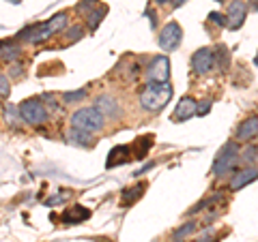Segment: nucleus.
<instances>
[{
    "label": "nucleus",
    "mask_w": 258,
    "mask_h": 242,
    "mask_svg": "<svg viewBox=\"0 0 258 242\" xmlns=\"http://www.w3.org/2000/svg\"><path fill=\"white\" fill-rule=\"evenodd\" d=\"M258 135V116H252V118H247L243 120L239 127H237V142H247V140H252V137Z\"/></svg>",
    "instance_id": "13"
},
{
    "label": "nucleus",
    "mask_w": 258,
    "mask_h": 242,
    "mask_svg": "<svg viewBox=\"0 0 258 242\" xmlns=\"http://www.w3.org/2000/svg\"><path fill=\"white\" fill-rule=\"evenodd\" d=\"M181 39H183L181 26L176 22H170V24H166V26L161 28L157 41H159V47L164 52H172V50H176V47L181 45Z\"/></svg>",
    "instance_id": "5"
},
{
    "label": "nucleus",
    "mask_w": 258,
    "mask_h": 242,
    "mask_svg": "<svg viewBox=\"0 0 258 242\" xmlns=\"http://www.w3.org/2000/svg\"><path fill=\"white\" fill-rule=\"evenodd\" d=\"M47 28L52 30V35H56V32L64 30V26H67V13H56L52 20H47Z\"/></svg>",
    "instance_id": "20"
},
{
    "label": "nucleus",
    "mask_w": 258,
    "mask_h": 242,
    "mask_svg": "<svg viewBox=\"0 0 258 242\" xmlns=\"http://www.w3.org/2000/svg\"><path fill=\"white\" fill-rule=\"evenodd\" d=\"M95 107L101 111L106 118H118L120 116V107H118V103L112 99L110 94H101L99 99L95 101Z\"/></svg>",
    "instance_id": "12"
},
{
    "label": "nucleus",
    "mask_w": 258,
    "mask_h": 242,
    "mask_svg": "<svg viewBox=\"0 0 258 242\" xmlns=\"http://www.w3.org/2000/svg\"><path fill=\"white\" fill-rule=\"evenodd\" d=\"M168 3H170L172 7H181V5H185V3H187V0H168Z\"/></svg>",
    "instance_id": "33"
},
{
    "label": "nucleus",
    "mask_w": 258,
    "mask_h": 242,
    "mask_svg": "<svg viewBox=\"0 0 258 242\" xmlns=\"http://www.w3.org/2000/svg\"><path fill=\"white\" fill-rule=\"evenodd\" d=\"M103 125H106V116L97 107H82L71 116V127L80 129V131H86V133L101 131Z\"/></svg>",
    "instance_id": "2"
},
{
    "label": "nucleus",
    "mask_w": 258,
    "mask_h": 242,
    "mask_svg": "<svg viewBox=\"0 0 258 242\" xmlns=\"http://www.w3.org/2000/svg\"><path fill=\"white\" fill-rule=\"evenodd\" d=\"M18 114H20V107L15 109L13 105H7V123L11 127H18Z\"/></svg>",
    "instance_id": "26"
},
{
    "label": "nucleus",
    "mask_w": 258,
    "mask_h": 242,
    "mask_svg": "<svg viewBox=\"0 0 258 242\" xmlns=\"http://www.w3.org/2000/svg\"><path fill=\"white\" fill-rule=\"evenodd\" d=\"M194 231H196V223H185L183 225V227H179V229H174V233H172V236H174V240H183L185 236H189V233H194Z\"/></svg>",
    "instance_id": "23"
},
{
    "label": "nucleus",
    "mask_w": 258,
    "mask_h": 242,
    "mask_svg": "<svg viewBox=\"0 0 258 242\" xmlns=\"http://www.w3.org/2000/svg\"><path fill=\"white\" fill-rule=\"evenodd\" d=\"M20 56V47L15 43H0V58H3L5 62H11Z\"/></svg>",
    "instance_id": "19"
},
{
    "label": "nucleus",
    "mask_w": 258,
    "mask_h": 242,
    "mask_svg": "<svg viewBox=\"0 0 258 242\" xmlns=\"http://www.w3.org/2000/svg\"><path fill=\"white\" fill-rule=\"evenodd\" d=\"M20 116L28 125H43L47 120V109L39 99H26L20 103Z\"/></svg>",
    "instance_id": "4"
},
{
    "label": "nucleus",
    "mask_w": 258,
    "mask_h": 242,
    "mask_svg": "<svg viewBox=\"0 0 258 242\" xmlns=\"http://www.w3.org/2000/svg\"><path fill=\"white\" fill-rule=\"evenodd\" d=\"M168 77H170V62H168V58L166 56H157V58H153L151 64L147 67V79L149 82L164 84V82H168Z\"/></svg>",
    "instance_id": "6"
},
{
    "label": "nucleus",
    "mask_w": 258,
    "mask_h": 242,
    "mask_svg": "<svg viewBox=\"0 0 258 242\" xmlns=\"http://www.w3.org/2000/svg\"><path fill=\"white\" fill-rule=\"evenodd\" d=\"M172 242H183V240H172Z\"/></svg>",
    "instance_id": "38"
},
{
    "label": "nucleus",
    "mask_w": 258,
    "mask_h": 242,
    "mask_svg": "<svg viewBox=\"0 0 258 242\" xmlns=\"http://www.w3.org/2000/svg\"><path fill=\"white\" fill-rule=\"evenodd\" d=\"M196 109H198V101L194 99V96H183V99L179 101V105H176V109H174L172 120L174 123H183V120L196 116Z\"/></svg>",
    "instance_id": "10"
},
{
    "label": "nucleus",
    "mask_w": 258,
    "mask_h": 242,
    "mask_svg": "<svg viewBox=\"0 0 258 242\" xmlns=\"http://www.w3.org/2000/svg\"><path fill=\"white\" fill-rule=\"evenodd\" d=\"M245 15H247L245 3H241V0H232L230 7H228V18H226V22H228V28L230 30L241 28V26H243V22H245Z\"/></svg>",
    "instance_id": "9"
},
{
    "label": "nucleus",
    "mask_w": 258,
    "mask_h": 242,
    "mask_svg": "<svg viewBox=\"0 0 258 242\" xmlns=\"http://www.w3.org/2000/svg\"><path fill=\"white\" fill-rule=\"evenodd\" d=\"M256 159H258V148H256V146H247V148L239 155L241 163H254Z\"/></svg>",
    "instance_id": "22"
},
{
    "label": "nucleus",
    "mask_w": 258,
    "mask_h": 242,
    "mask_svg": "<svg viewBox=\"0 0 258 242\" xmlns=\"http://www.w3.org/2000/svg\"><path fill=\"white\" fill-rule=\"evenodd\" d=\"M106 13H108V7H103V5H101L97 11H91V13H88V28L95 30V28L101 24V18H103Z\"/></svg>",
    "instance_id": "21"
},
{
    "label": "nucleus",
    "mask_w": 258,
    "mask_h": 242,
    "mask_svg": "<svg viewBox=\"0 0 258 242\" xmlns=\"http://www.w3.org/2000/svg\"><path fill=\"white\" fill-rule=\"evenodd\" d=\"M144 189H147V184H136V187H132V189H125L123 193H120V206L127 208L129 204H134L136 199H140Z\"/></svg>",
    "instance_id": "16"
},
{
    "label": "nucleus",
    "mask_w": 258,
    "mask_h": 242,
    "mask_svg": "<svg viewBox=\"0 0 258 242\" xmlns=\"http://www.w3.org/2000/svg\"><path fill=\"white\" fill-rule=\"evenodd\" d=\"M7 94H9V79L0 75V96H7Z\"/></svg>",
    "instance_id": "31"
},
{
    "label": "nucleus",
    "mask_w": 258,
    "mask_h": 242,
    "mask_svg": "<svg viewBox=\"0 0 258 242\" xmlns=\"http://www.w3.org/2000/svg\"><path fill=\"white\" fill-rule=\"evenodd\" d=\"M252 9H256V11H258V0H252Z\"/></svg>",
    "instance_id": "36"
},
{
    "label": "nucleus",
    "mask_w": 258,
    "mask_h": 242,
    "mask_svg": "<svg viewBox=\"0 0 258 242\" xmlns=\"http://www.w3.org/2000/svg\"><path fill=\"white\" fill-rule=\"evenodd\" d=\"M69 41H76V39H82V35H84V30L80 28V26H74V28H69Z\"/></svg>",
    "instance_id": "28"
},
{
    "label": "nucleus",
    "mask_w": 258,
    "mask_h": 242,
    "mask_svg": "<svg viewBox=\"0 0 258 242\" xmlns=\"http://www.w3.org/2000/svg\"><path fill=\"white\" fill-rule=\"evenodd\" d=\"M172 99V86L164 82H149L147 88L140 92V107L147 111H159L161 107H166V103Z\"/></svg>",
    "instance_id": "1"
},
{
    "label": "nucleus",
    "mask_w": 258,
    "mask_h": 242,
    "mask_svg": "<svg viewBox=\"0 0 258 242\" xmlns=\"http://www.w3.org/2000/svg\"><path fill=\"white\" fill-rule=\"evenodd\" d=\"M151 146H153V135H140L138 140L132 144V152L136 155V159H142Z\"/></svg>",
    "instance_id": "17"
},
{
    "label": "nucleus",
    "mask_w": 258,
    "mask_h": 242,
    "mask_svg": "<svg viewBox=\"0 0 258 242\" xmlns=\"http://www.w3.org/2000/svg\"><path fill=\"white\" fill-rule=\"evenodd\" d=\"M86 96V90L82 88V90H74V92H64L62 94V101L64 103H76V101H82Z\"/></svg>",
    "instance_id": "24"
},
{
    "label": "nucleus",
    "mask_w": 258,
    "mask_h": 242,
    "mask_svg": "<svg viewBox=\"0 0 258 242\" xmlns=\"http://www.w3.org/2000/svg\"><path fill=\"white\" fill-rule=\"evenodd\" d=\"M213 64H215V56H213V52L209 50V47H203V50H198L196 54L191 56V69L196 71V73H200V75L209 73V71L213 69Z\"/></svg>",
    "instance_id": "8"
},
{
    "label": "nucleus",
    "mask_w": 258,
    "mask_h": 242,
    "mask_svg": "<svg viewBox=\"0 0 258 242\" xmlns=\"http://www.w3.org/2000/svg\"><path fill=\"white\" fill-rule=\"evenodd\" d=\"M88 219H91V210L84 206H69L67 210L60 214V223H64V225H78Z\"/></svg>",
    "instance_id": "11"
},
{
    "label": "nucleus",
    "mask_w": 258,
    "mask_h": 242,
    "mask_svg": "<svg viewBox=\"0 0 258 242\" xmlns=\"http://www.w3.org/2000/svg\"><path fill=\"white\" fill-rule=\"evenodd\" d=\"M129 155H132V146H116V148H112L110 157L106 161V167H116V165L127 163V161L132 159Z\"/></svg>",
    "instance_id": "15"
},
{
    "label": "nucleus",
    "mask_w": 258,
    "mask_h": 242,
    "mask_svg": "<svg viewBox=\"0 0 258 242\" xmlns=\"http://www.w3.org/2000/svg\"><path fill=\"white\" fill-rule=\"evenodd\" d=\"M217 3H224V0H217Z\"/></svg>",
    "instance_id": "39"
},
{
    "label": "nucleus",
    "mask_w": 258,
    "mask_h": 242,
    "mask_svg": "<svg viewBox=\"0 0 258 242\" xmlns=\"http://www.w3.org/2000/svg\"><path fill=\"white\" fill-rule=\"evenodd\" d=\"M13 75H15V77L22 75V67H13Z\"/></svg>",
    "instance_id": "35"
},
{
    "label": "nucleus",
    "mask_w": 258,
    "mask_h": 242,
    "mask_svg": "<svg viewBox=\"0 0 258 242\" xmlns=\"http://www.w3.org/2000/svg\"><path fill=\"white\" fill-rule=\"evenodd\" d=\"M209 20L215 22L217 26H228V22H226V18H224L222 13H211V15H209Z\"/></svg>",
    "instance_id": "29"
},
{
    "label": "nucleus",
    "mask_w": 258,
    "mask_h": 242,
    "mask_svg": "<svg viewBox=\"0 0 258 242\" xmlns=\"http://www.w3.org/2000/svg\"><path fill=\"white\" fill-rule=\"evenodd\" d=\"M254 62H256V64H258V56H256V60H254Z\"/></svg>",
    "instance_id": "37"
},
{
    "label": "nucleus",
    "mask_w": 258,
    "mask_h": 242,
    "mask_svg": "<svg viewBox=\"0 0 258 242\" xmlns=\"http://www.w3.org/2000/svg\"><path fill=\"white\" fill-rule=\"evenodd\" d=\"M215 60H220V69H228V50L226 47H217V52L213 54Z\"/></svg>",
    "instance_id": "25"
},
{
    "label": "nucleus",
    "mask_w": 258,
    "mask_h": 242,
    "mask_svg": "<svg viewBox=\"0 0 258 242\" xmlns=\"http://www.w3.org/2000/svg\"><path fill=\"white\" fill-rule=\"evenodd\" d=\"M256 178H258V169H256V167H245V169H241V172H237L235 176H232L230 189H232V191H239V189H243L245 184L254 182Z\"/></svg>",
    "instance_id": "14"
},
{
    "label": "nucleus",
    "mask_w": 258,
    "mask_h": 242,
    "mask_svg": "<svg viewBox=\"0 0 258 242\" xmlns=\"http://www.w3.org/2000/svg\"><path fill=\"white\" fill-rule=\"evenodd\" d=\"M67 195H69V193H62V195H54L52 199H47L45 204H47V206H58V204L62 206V204H64V199H67Z\"/></svg>",
    "instance_id": "27"
},
{
    "label": "nucleus",
    "mask_w": 258,
    "mask_h": 242,
    "mask_svg": "<svg viewBox=\"0 0 258 242\" xmlns=\"http://www.w3.org/2000/svg\"><path fill=\"white\" fill-rule=\"evenodd\" d=\"M91 7H97V0H84V3H80L76 9H78L80 13H86L88 9H91Z\"/></svg>",
    "instance_id": "30"
},
{
    "label": "nucleus",
    "mask_w": 258,
    "mask_h": 242,
    "mask_svg": "<svg viewBox=\"0 0 258 242\" xmlns=\"http://www.w3.org/2000/svg\"><path fill=\"white\" fill-rule=\"evenodd\" d=\"M67 137H69V142L80 144V146H91V144H93V137H91V133L80 131V129H71Z\"/></svg>",
    "instance_id": "18"
},
{
    "label": "nucleus",
    "mask_w": 258,
    "mask_h": 242,
    "mask_svg": "<svg viewBox=\"0 0 258 242\" xmlns=\"http://www.w3.org/2000/svg\"><path fill=\"white\" fill-rule=\"evenodd\" d=\"M50 37H52V30L47 28V24H32V26H26L18 35V39L28 43H41V41H47Z\"/></svg>",
    "instance_id": "7"
},
{
    "label": "nucleus",
    "mask_w": 258,
    "mask_h": 242,
    "mask_svg": "<svg viewBox=\"0 0 258 242\" xmlns=\"http://www.w3.org/2000/svg\"><path fill=\"white\" fill-rule=\"evenodd\" d=\"M209 109H211V101H203L200 103V107L196 109V116H205V114H209Z\"/></svg>",
    "instance_id": "32"
},
{
    "label": "nucleus",
    "mask_w": 258,
    "mask_h": 242,
    "mask_svg": "<svg viewBox=\"0 0 258 242\" xmlns=\"http://www.w3.org/2000/svg\"><path fill=\"white\" fill-rule=\"evenodd\" d=\"M237 161H239V146L235 142L224 144L220 155H217L215 161H213V174L215 176H224L226 172H230V169L235 167Z\"/></svg>",
    "instance_id": "3"
},
{
    "label": "nucleus",
    "mask_w": 258,
    "mask_h": 242,
    "mask_svg": "<svg viewBox=\"0 0 258 242\" xmlns=\"http://www.w3.org/2000/svg\"><path fill=\"white\" fill-rule=\"evenodd\" d=\"M196 242H217V238H213V236H205V238H200V240H196Z\"/></svg>",
    "instance_id": "34"
}]
</instances>
